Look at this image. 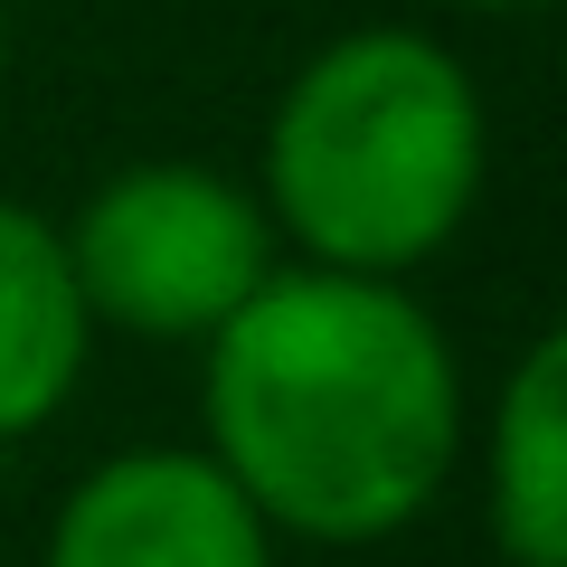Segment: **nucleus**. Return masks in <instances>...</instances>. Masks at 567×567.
Masks as SVG:
<instances>
[{
  "instance_id": "obj_7",
  "label": "nucleus",
  "mask_w": 567,
  "mask_h": 567,
  "mask_svg": "<svg viewBox=\"0 0 567 567\" xmlns=\"http://www.w3.org/2000/svg\"><path fill=\"white\" fill-rule=\"evenodd\" d=\"M454 10H492V20H511V10H548V0H454Z\"/></svg>"
},
{
  "instance_id": "obj_1",
  "label": "nucleus",
  "mask_w": 567,
  "mask_h": 567,
  "mask_svg": "<svg viewBox=\"0 0 567 567\" xmlns=\"http://www.w3.org/2000/svg\"><path fill=\"white\" fill-rule=\"evenodd\" d=\"M199 425L275 539L379 548L464 464V360L416 284L293 256L199 341Z\"/></svg>"
},
{
  "instance_id": "obj_2",
  "label": "nucleus",
  "mask_w": 567,
  "mask_h": 567,
  "mask_svg": "<svg viewBox=\"0 0 567 567\" xmlns=\"http://www.w3.org/2000/svg\"><path fill=\"white\" fill-rule=\"evenodd\" d=\"M492 114L473 66L406 20L322 39L284 76L256 152V199L303 265L416 275L473 227Z\"/></svg>"
},
{
  "instance_id": "obj_6",
  "label": "nucleus",
  "mask_w": 567,
  "mask_h": 567,
  "mask_svg": "<svg viewBox=\"0 0 567 567\" xmlns=\"http://www.w3.org/2000/svg\"><path fill=\"white\" fill-rule=\"evenodd\" d=\"M483 520L502 567H567V341L529 331L492 388Z\"/></svg>"
},
{
  "instance_id": "obj_4",
  "label": "nucleus",
  "mask_w": 567,
  "mask_h": 567,
  "mask_svg": "<svg viewBox=\"0 0 567 567\" xmlns=\"http://www.w3.org/2000/svg\"><path fill=\"white\" fill-rule=\"evenodd\" d=\"M39 567H275V529L199 445H133L58 492Z\"/></svg>"
},
{
  "instance_id": "obj_5",
  "label": "nucleus",
  "mask_w": 567,
  "mask_h": 567,
  "mask_svg": "<svg viewBox=\"0 0 567 567\" xmlns=\"http://www.w3.org/2000/svg\"><path fill=\"white\" fill-rule=\"evenodd\" d=\"M85 360H95V322L66 275L58 218L0 199V445H29L39 425H58Z\"/></svg>"
},
{
  "instance_id": "obj_3",
  "label": "nucleus",
  "mask_w": 567,
  "mask_h": 567,
  "mask_svg": "<svg viewBox=\"0 0 567 567\" xmlns=\"http://www.w3.org/2000/svg\"><path fill=\"white\" fill-rule=\"evenodd\" d=\"M58 237L85 293V322L162 350H199L284 265L256 181L218 162H123L85 189V208Z\"/></svg>"
}]
</instances>
